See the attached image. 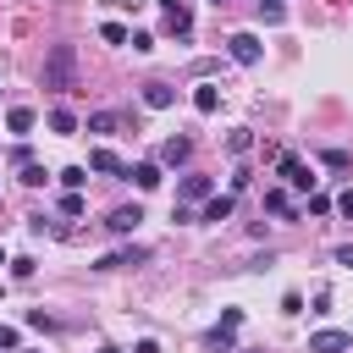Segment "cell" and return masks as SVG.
I'll use <instances>...</instances> for the list:
<instances>
[{
    "instance_id": "12",
    "label": "cell",
    "mask_w": 353,
    "mask_h": 353,
    "mask_svg": "<svg viewBox=\"0 0 353 353\" xmlns=\"http://www.w3.org/2000/svg\"><path fill=\"white\" fill-rule=\"evenodd\" d=\"M199 221H232V193H210L204 210H199Z\"/></svg>"
},
{
    "instance_id": "9",
    "label": "cell",
    "mask_w": 353,
    "mask_h": 353,
    "mask_svg": "<svg viewBox=\"0 0 353 353\" xmlns=\"http://www.w3.org/2000/svg\"><path fill=\"white\" fill-rule=\"evenodd\" d=\"M143 105H149V110H171V105H176V88H171V83H143Z\"/></svg>"
},
{
    "instance_id": "25",
    "label": "cell",
    "mask_w": 353,
    "mask_h": 353,
    "mask_svg": "<svg viewBox=\"0 0 353 353\" xmlns=\"http://www.w3.org/2000/svg\"><path fill=\"white\" fill-rule=\"evenodd\" d=\"M11 165H17V171H22V165H33V149H28V143H17V149H11Z\"/></svg>"
},
{
    "instance_id": "31",
    "label": "cell",
    "mask_w": 353,
    "mask_h": 353,
    "mask_svg": "<svg viewBox=\"0 0 353 353\" xmlns=\"http://www.w3.org/2000/svg\"><path fill=\"white\" fill-rule=\"evenodd\" d=\"M132 353H160V342H154V336H143V342H138Z\"/></svg>"
},
{
    "instance_id": "18",
    "label": "cell",
    "mask_w": 353,
    "mask_h": 353,
    "mask_svg": "<svg viewBox=\"0 0 353 353\" xmlns=\"http://www.w3.org/2000/svg\"><path fill=\"white\" fill-rule=\"evenodd\" d=\"M265 210H270V215H292V204H287L281 188H265Z\"/></svg>"
},
{
    "instance_id": "4",
    "label": "cell",
    "mask_w": 353,
    "mask_h": 353,
    "mask_svg": "<svg viewBox=\"0 0 353 353\" xmlns=\"http://www.w3.org/2000/svg\"><path fill=\"white\" fill-rule=\"evenodd\" d=\"M281 176H287L292 188H303V193L314 188V171H309V160H298V154H281Z\"/></svg>"
},
{
    "instance_id": "3",
    "label": "cell",
    "mask_w": 353,
    "mask_h": 353,
    "mask_svg": "<svg viewBox=\"0 0 353 353\" xmlns=\"http://www.w3.org/2000/svg\"><path fill=\"white\" fill-rule=\"evenodd\" d=\"M353 347V331H314L309 336V353H347Z\"/></svg>"
},
{
    "instance_id": "33",
    "label": "cell",
    "mask_w": 353,
    "mask_h": 353,
    "mask_svg": "<svg viewBox=\"0 0 353 353\" xmlns=\"http://www.w3.org/2000/svg\"><path fill=\"white\" fill-rule=\"evenodd\" d=\"M0 265H11V259H6V248H0Z\"/></svg>"
},
{
    "instance_id": "6",
    "label": "cell",
    "mask_w": 353,
    "mask_h": 353,
    "mask_svg": "<svg viewBox=\"0 0 353 353\" xmlns=\"http://www.w3.org/2000/svg\"><path fill=\"white\" fill-rule=\"evenodd\" d=\"M138 221H143V210H138V204H116V210H110V215H105V226H110V232H116V237H127V232H132V226H138Z\"/></svg>"
},
{
    "instance_id": "19",
    "label": "cell",
    "mask_w": 353,
    "mask_h": 353,
    "mask_svg": "<svg viewBox=\"0 0 353 353\" xmlns=\"http://www.w3.org/2000/svg\"><path fill=\"white\" fill-rule=\"evenodd\" d=\"M99 39H105V44H127V39H132V33H127V28H121V22H99Z\"/></svg>"
},
{
    "instance_id": "26",
    "label": "cell",
    "mask_w": 353,
    "mask_h": 353,
    "mask_svg": "<svg viewBox=\"0 0 353 353\" xmlns=\"http://www.w3.org/2000/svg\"><path fill=\"white\" fill-rule=\"evenodd\" d=\"M22 182H28V188H39V182H44V165H39V160H33V165H22Z\"/></svg>"
},
{
    "instance_id": "7",
    "label": "cell",
    "mask_w": 353,
    "mask_h": 353,
    "mask_svg": "<svg viewBox=\"0 0 353 353\" xmlns=\"http://www.w3.org/2000/svg\"><path fill=\"white\" fill-rule=\"evenodd\" d=\"M143 259H149V248H138V243H132V248L105 254V259H99V270H132V265H143Z\"/></svg>"
},
{
    "instance_id": "2",
    "label": "cell",
    "mask_w": 353,
    "mask_h": 353,
    "mask_svg": "<svg viewBox=\"0 0 353 353\" xmlns=\"http://www.w3.org/2000/svg\"><path fill=\"white\" fill-rule=\"evenodd\" d=\"M226 50H232V61H237V66H259V61H265V44H259L254 33H232V39H226Z\"/></svg>"
},
{
    "instance_id": "23",
    "label": "cell",
    "mask_w": 353,
    "mask_h": 353,
    "mask_svg": "<svg viewBox=\"0 0 353 353\" xmlns=\"http://www.w3.org/2000/svg\"><path fill=\"white\" fill-rule=\"evenodd\" d=\"M320 165H331V171H347V165H353V160H347V154H342V149H325V154H320Z\"/></svg>"
},
{
    "instance_id": "5",
    "label": "cell",
    "mask_w": 353,
    "mask_h": 353,
    "mask_svg": "<svg viewBox=\"0 0 353 353\" xmlns=\"http://www.w3.org/2000/svg\"><path fill=\"white\" fill-rule=\"evenodd\" d=\"M210 193H215V182H210V176H199V171L176 182V199H182V204H199V199H210Z\"/></svg>"
},
{
    "instance_id": "14",
    "label": "cell",
    "mask_w": 353,
    "mask_h": 353,
    "mask_svg": "<svg viewBox=\"0 0 353 353\" xmlns=\"http://www.w3.org/2000/svg\"><path fill=\"white\" fill-rule=\"evenodd\" d=\"M33 121H39V116H33L28 105H11V110H6V127H11V132H33Z\"/></svg>"
},
{
    "instance_id": "24",
    "label": "cell",
    "mask_w": 353,
    "mask_h": 353,
    "mask_svg": "<svg viewBox=\"0 0 353 353\" xmlns=\"http://www.w3.org/2000/svg\"><path fill=\"white\" fill-rule=\"evenodd\" d=\"M259 11H265V22H281V17H287V6H281V0H259Z\"/></svg>"
},
{
    "instance_id": "30",
    "label": "cell",
    "mask_w": 353,
    "mask_h": 353,
    "mask_svg": "<svg viewBox=\"0 0 353 353\" xmlns=\"http://www.w3.org/2000/svg\"><path fill=\"white\" fill-rule=\"evenodd\" d=\"M336 265H347V270H353V243H342V248H336Z\"/></svg>"
},
{
    "instance_id": "29",
    "label": "cell",
    "mask_w": 353,
    "mask_h": 353,
    "mask_svg": "<svg viewBox=\"0 0 353 353\" xmlns=\"http://www.w3.org/2000/svg\"><path fill=\"white\" fill-rule=\"evenodd\" d=\"M336 210H342V215H347V221H353V188H347V193H342V199H336Z\"/></svg>"
},
{
    "instance_id": "35",
    "label": "cell",
    "mask_w": 353,
    "mask_h": 353,
    "mask_svg": "<svg viewBox=\"0 0 353 353\" xmlns=\"http://www.w3.org/2000/svg\"><path fill=\"white\" fill-rule=\"evenodd\" d=\"M215 6H226V0H215Z\"/></svg>"
},
{
    "instance_id": "20",
    "label": "cell",
    "mask_w": 353,
    "mask_h": 353,
    "mask_svg": "<svg viewBox=\"0 0 353 353\" xmlns=\"http://www.w3.org/2000/svg\"><path fill=\"white\" fill-rule=\"evenodd\" d=\"M50 127H55V132H77V116H72V110H61V105H55V110H50Z\"/></svg>"
},
{
    "instance_id": "32",
    "label": "cell",
    "mask_w": 353,
    "mask_h": 353,
    "mask_svg": "<svg viewBox=\"0 0 353 353\" xmlns=\"http://www.w3.org/2000/svg\"><path fill=\"white\" fill-rule=\"evenodd\" d=\"M110 6H132V11H138V6H143V0H110Z\"/></svg>"
},
{
    "instance_id": "22",
    "label": "cell",
    "mask_w": 353,
    "mask_h": 353,
    "mask_svg": "<svg viewBox=\"0 0 353 353\" xmlns=\"http://www.w3.org/2000/svg\"><path fill=\"white\" fill-rule=\"evenodd\" d=\"M88 132H116V116H110V110H94V116H88Z\"/></svg>"
},
{
    "instance_id": "15",
    "label": "cell",
    "mask_w": 353,
    "mask_h": 353,
    "mask_svg": "<svg viewBox=\"0 0 353 353\" xmlns=\"http://www.w3.org/2000/svg\"><path fill=\"white\" fill-rule=\"evenodd\" d=\"M88 171H105V176H116V171H127V165H121L110 149H94V154H88Z\"/></svg>"
},
{
    "instance_id": "17",
    "label": "cell",
    "mask_w": 353,
    "mask_h": 353,
    "mask_svg": "<svg viewBox=\"0 0 353 353\" xmlns=\"http://www.w3.org/2000/svg\"><path fill=\"white\" fill-rule=\"evenodd\" d=\"M226 149H232V154H248V149H254V132H248V127H232V132H226Z\"/></svg>"
},
{
    "instance_id": "8",
    "label": "cell",
    "mask_w": 353,
    "mask_h": 353,
    "mask_svg": "<svg viewBox=\"0 0 353 353\" xmlns=\"http://www.w3.org/2000/svg\"><path fill=\"white\" fill-rule=\"evenodd\" d=\"M193 160V138H165L160 143V165H188Z\"/></svg>"
},
{
    "instance_id": "10",
    "label": "cell",
    "mask_w": 353,
    "mask_h": 353,
    "mask_svg": "<svg viewBox=\"0 0 353 353\" xmlns=\"http://www.w3.org/2000/svg\"><path fill=\"white\" fill-rule=\"evenodd\" d=\"M121 176H132V182L149 193V188H160V160H138V165H127Z\"/></svg>"
},
{
    "instance_id": "13",
    "label": "cell",
    "mask_w": 353,
    "mask_h": 353,
    "mask_svg": "<svg viewBox=\"0 0 353 353\" xmlns=\"http://www.w3.org/2000/svg\"><path fill=\"white\" fill-rule=\"evenodd\" d=\"M165 33L188 39V33H193V11H188V6H171V11H165Z\"/></svg>"
},
{
    "instance_id": "16",
    "label": "cell",
    "mask_w": 353,
    "mask_h": 353,
    "mask_svg": "<svg viewBox=\"0 0 353 353\" xmlns=\"http://www.w3.org/2000/svg\"><path fill=\"white\" fill-rule=\"evenodd\" d=\"M232 336H237V325H226V320H221V325H215V331H210L204 342H210L215 353H232Z\"/></svg>"
},
{
    "instance_id": "28",
    "label": "cell",
    "mask_w": 353,
    "mask_h": 353,
    "mask_svg": "<svg viewBox=\"0 0 353 353\" xmlns=\"http://www.w3.org/2000/svg\"><path fill=\"white\" fill-rule=\"evenodd\" d=\"M0 347H6V353H17V331H11V325H0Z\"/></svg>"
},
{
    "instance_id": "27",
    "label": "cell",
    "mask_w": 353,
    "mask_h": 353,
    "mask_svg": "<svg viewBox=\"0 0 353 353\" xmlns=\"http://www.w3.org/2000/svg\"><path fill=\"white\" fill-rule=\"evenodd\" d=\"M61 215H83V193H66L61 199Z\"/></svg>"
},
{
    "instance_id": "21",
    "label": "cell",
    "mask_w": 353,
    "mask_h": 353,
    "mask_svg": "<svg viewBox=\"0 0 353 353\" xmlns=\"http://www.w3.org/2000/svg\"><path fill=\"white\" fill-rule=\"evenodd\" d=\"M61 182H66V193H77V188L88 182V165H66V171H61Z\"/></svg>"
},
{
    "instance_id": "11",
    "label": "cell",
    "mask_w": 353,
    "mask_h": 353,
    "mask_svg": "<svg viewBox=\"0 0 353 353\" xmlns=\"http://www.w3.org/2000/svg\"><path fill=\"white\" fill-rule=\"evenodd\" d=\"M193 110H199V116H215V110H221V88H215V83H199V88H193Z\"/></svg>"
},
{
    "instance_id": "1",
    "label": "cell",
    "mask_w": 353,
    "mask_h": 353,
    "mask_svg": "<svg viewBox=\"0 0 353 353\" xmlns=\"http://www.w3.org/2000/svg\"><path fill=\"white\" fill-rule=\"evenodd\" d=\"M44 88H77V50L72 44H55L44 55Z\"/></svg>"
},
{
    "instance_id": "34",
    "label": "cell",
    "mask_w": 353,
    "mask_h": 353,
    "mask_svg": "<svg viewBox=\"0 0 353 353\" xmlns=\"http://www.w3.org/2000/svg\"><path fill=\"white\" fill-rule=\"evenodd\" d=\"M99 353H121V347H99Z\"/></svg>"
}]
</instances>
